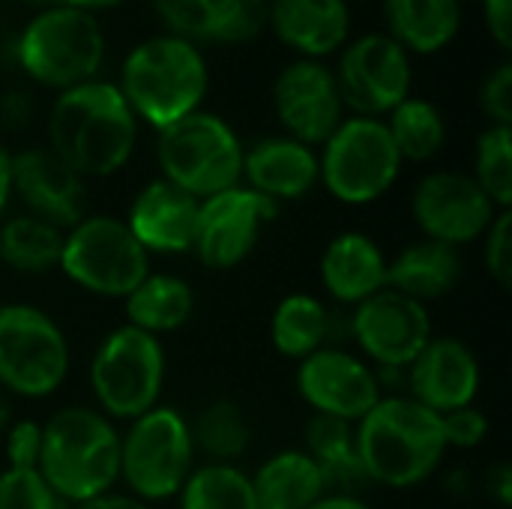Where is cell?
<instances>
[{"label": "cell", "mask_w": 512, "mask_h": 509, "mask_svg": "<svg viewBox=\"0 0 512 509\" xmlns=\"http://www.w3.org/2000/svg\"><path fill=\"white\" fill-rule=\"evenodd\" d=\"M36 471L63 504L99 498L120 480V432L96 408H60L42 423Z\"/></svg>", "instance_id": "obj_3"}, {"label": "cell", "mask_w": 512, "mask_h": 509, "mask_svg": "<svg viewBox=\"0 0 512 509\" xmlns=\"http://www.w3.org/2000/svg\"><path fill=\"white\" fill-rule=\"evenodd\" d=\"M390 36L411 54L447 48L462 27V0H384Z\"/></svg>", "instance_id": "obj_25"}, {"label": "cell", "mask_w": 512, "mask_h": 509, "mask_svg": "<svg viewBox=\"0 0 512 509\" xmlns=\"http://www.w3.org/2000/svg\"><path fill=\"white\" fill-rule=\"evenodd\" d=\"M321 147L318 180L342 204H372L399 180L402 156L381 117H345Z\"/></svg>", "instance_id": "obj_7"}, {"label": "cell", "mask_w": 512, "mask_h": 509, "mask_svg": "<svg viewBox=\"0 0 512 509\" xmlns=\"http://www.w3.org/2000/svg\"><path fill=\"white\" fill-rule=\"evenodd\" d=\"M195 312V291L186 279L171 273H147L138 288L126 297L129 324L150 333H174L180 330Z\"/></svg>", "instance_id": "obj_28"}, {"label": "cell", "mask_w": 512, "mask_h": 509, "mask_svg": "<svg viewBox=\"0 0 512 509\" xmlns=\"http://www.w3.org/2000/svg\"><path fill=\"white\" fill-rule=\"evenodd\" d=\"M477 186L498 210L512 207V126H489L477 138L474 174Z\"/></svg>", "instance_id": "obj_34"}, {"label": "cell", "mask_w": 512, "mask_h": 509, "mask_svg": "<svg viewBox=\"0 0 512 509\" xmlns=\"http://www.w3.org/2000/svg\"><path fill=\"white\" fill-rule=\"evenodd\" d=\"M411 213L426 240L459 249L465 243L483 240L501 210L489 201L471 174L432 171L417 183L411 195Z\"/></svg>", "instance_id": "obj_14"}, {"label": "cell", "mask_w": 512, "mask_h": 509, "mask_svg": "<svg viewBox=\"0 0 512 509\" xmlns=\"http://www.w3.org/2000/svg\"><path fill=\"white\" fill-rule=\"evenodd\" d=\"M138 117L111 81H84L57 93L48 111V147L81 177H111L135 153Z\"/></svg>", "instance_id": "obj_1"}, {"label": "cell", "mask_w": 512, "mask_h": 509, "mask_svg": "<svg viewBox=\"0 0 512 509\" xmlns=\"http://www.w3.org/2000/svg\"><path fill=\"white\" fill-rule=\"evenodd\" d=\"M483 258H486V270L489 276L498 282V288H510L512 285V213L501 210L495 216V222L489 225V231L483 234Z\"/></svg>", "instance_id": "obj_38"}, {"label": "cell", "mask_w": 512, "mask_h": 509, "mask_svg": "<svg viewBox=\"0 0 512 509\" xmlns=\"http://www.w3.org/2000/svg\"><path fill=\"white\" fill-rule=\"evenodd\" d=\"M480 3L492 39L507 51L512 45V3L510 0H480Z\"/></svg>", "instance_id": "obj_42"}, {"label": "cell", "mask_w": 512, "mask_h": 509, "mask_svg": "<svg viewBox=\"0 0 512 509\" xmlns=\"http://www.w3.org/2000/svg\"><path fill=\"white\" fill-rule=\"evenodd\" d=\"M63 234L66 231L30 213L15 216L0 228V261L18 273H30V276L48 273L60 264Z\"/></svg>", "instance_id": "obj_30"}, {"label": "cell", "mask_w": 512, "mask_h": 509, "mask_svg": "<svg viewBox=\"0 0 512 509\" xmlns=\"http://www.w3.org/2000/svg\"><path fill=\"white\" fill-rule=\"evenodd\" d=\"M180 509H258L252 477L237 465L204 462L177 492Z\"/></svg>", "instance_id": "obj_31"}, {"label": "cell", "mask_w": 512, "mask_h": 509, "mask_svg": "<svg viewBox=\"0 0 512 509\" xmlns=\"http://www.w3.org/2000/svg\"><path fill=\"white\" fill-rule=\"evenodd\" d=\"M270 339L282 357L306 360L330 339V312L327 306L312 294H288L279 300L273 321H270Z\"/></svg>", "instance_id": "obj_29"}, {"label": "cell", "mask_w": 512, "mask_h": 509, "mask_svg": "<svg viewBox=\"0 0 512 509\" xmlns=\"http://www.w3.org/2000/svg\"><path fill=\"white\" fill-rule=\"evenodd\" d=\"M78 288L96 297H129L150 273V255L117 216H84L63 234L57 264Z\"/></svg>", "instance_id": "obj_10"}, {"label": "cell", "mask_w": 512, "mask_h": 509, "mask_svg": "<svg viewBox=\"0 0 512 509\" xmlns=\"http://www.w3.org/2000/svg\"><path fill=\"white\" fill-rule=\"evenodd\" d=\"M276 210V201L243 183L210 195L198 207L192 252L210 270H234L252 255L264 225L276 219Z\"/></svg>", "instance_id": "obj_13"}, {"label": "cell", "mask_w": 512, "mask_h": 509, "mask_svg": "<svg viewBox=\"0 0 512 509\" xmlns=\"http://www.w3.org/2000/svg\"><path fill=\"white\" fill-rule=\"evenodd\" d=\"M309 509H372L363 504L357 495H324L321 501H315Z\"/></svg>", "instance_id": "obj_46"}, {"label": "cell", "mask_w": 512, "mask_h": 509, "mask_svg": "<svg viewBox=\"0 0 512 509\" xmlns=\"http://www.w3.org/2000/svg\"><path fill=\"white\" fill-rule=\"evenodd\" d=\"M441 432H444V444L447 450H474L486 441L489 435V420L480 408L468 405V408H456L441 414Z\"/></svg>", "instance_id": "obj_39"}, {"label": "cell", "mask_w": 512, "mask_h": 509, "mask_svg": "<svg viewBox=\"0 0 512 509\" xmlns=\"http://www.w3.org/2000/svg\"><path fill=\"white\" fill-rule=\"evenodd\" d=\"M270 24V0H213L207 36L213 42H252Z\"/></svg>", "instance_id": "obj_35"}, {"label": "cell", "mask_w": 512, "mask_h": 509, "mask_svg": "<svg viewBox=\"0 0 512 509\" xmlns=\"http://www.w3.org/2000/svg\"><path fill=\"white\" fill-rule=\"evenodd\" d=\"M324 477L327 495H354L360 483H369L360 459H357V438L354 423L315 414L306 426V450H303Z\"/></svg>", "instance_id": "obj_27"}, {"label": "cell", "mask_w": 512, "mask_h": 509, "mask_svg": "<svg viewBox=\"0 0 512 509\" xmlns=\"http://www.w3.org/2000/svg\"><path fill=\"white\" fill-rule=\"evenodd\" d=\"M321 282L333 300L360 306L387 288V258L369 234L342 231L321 255Z\"/></svg>", "instance_id": "obj_23"}, {"label": "cell", "mask_w": 512, "mask_h": 509, "mask_svg": "<svg viewBox=\"0 0 512 509\" xmlns=\"http://www.w3.org/2000/svg\"><path fill=\"white\" fill-rule=\"evenodd\" d=\"M243 153L246 147L237 132L219 114L201 108L159 129L156 138L162 180L180 186L198 201L240 186Z\"/></svg>", "instance_id": "obj_6"}, {"label": "cell", "mask_w": 512, "mask_h": 509, "mask_svg": "<svg viewBox=\"0 0 512 509\" xmlns=\"http://www.w3.org/2000/svg\"><path fill=\"white\" fill-rule=\"evenodd\" d=\"M153 9L168 24L171 36L180 39H204L213 15V0H153Z\"/></svg>", "instance_id": "obj_37"}, {"label": "cell", "mask_w": 512, "mask_h": 509, "mask_svg": "<svg viewBox=\"0 0 512 509\" xmlns=\"http://www.w3.org/2000/svg\"><path fill=\"white\" fill-rule=\"evenodd\" d=\"M12 426V411H9V405L6 402H0V438L6 435V429Z\"/></svg>", "instance_id": "obj_48"}, {"label": "cell", "mask_w": 512, "mask_h": 509, "mask_svg": "<svg viewBox=\"0 0 512 509\" xmlns=\"http://www.w3.org/2000/svg\"><path fill=\"white\" fill-rule=\"evenodd\" d=\"M162 384L165 348L132 324L111 330L90 360V387L108 420H138L159 405Z\"/></svg>", "instance_id": "obj_8"}, {"label": "cell", "mask_w": 512, "mask_h": 509, "mask_svg": "<svg viewBox=\"0 0 512 509\" xmlns=\"http://www.w3.org/2000/svg\"><path fill=\"white\" fill-rule=\"evenodd\" d=\"M69 372V342L36 306H0V384L24 399L51 396Z\"/></svg>", "instance_id": "obj_11"}, {"label": "cell", "mask_w": 512, "mask_h": 509, "mask_svg": "<svg viewBox=\"0 0 512 509\" xmlns=\"http://www.w3.org/2000/svg\"><path fill=\"white\" fill-rule=\"evenodd\" d=\"M12 195L30 210V216L69 231L84 219L87 186L51 147H30L12 156Z\"/></svg>", "instance_id": "obj_18"}, {"label": "cell", "mask_w": 512, "mask_h": 509, "mask_svg": "<svg viewBox=\"0 0 512 509\" xmlns=\"http://www.w3.org/2000/svg\"><path fill=\"white\" fill-rule=\"evenodd\" d=\"M318 153L288 135H270L255 141L243 153V180L249 189L270 201H294L315 189Z\"/></svg>", "instance_id": "obj_21"}, {"label": "cell", "mask_w": 512, "mask_h": 509, "mask_svg": "<svg viewBox=\"0 0 512 509\" xmlns=\"http://www.w3.org/2000/svg\"><path fill=\"white\" fill-rule=\"evenodd\" d=\"M75 509H150V504H144L135 495H117V492H105L99 498H90L84 504H78Z\"/></svg>", "instance_id": "obj_44"}, {"label": "cell", "mask_w": 512, "mask_h": 509, "mask_svg": "<svg viewBox=\"0 0 512 509\" xmlns=\"http://www.w3.org/2000/svg\"><path fill=\"white\" fill-rule=\"evenodd\" d=\"M15 54L36 84L63 93L96 78L105 60V33L93 12L60 3L24 24Z\"/></svg>", "instance_id": "obj_5"}, {"label": "cell", "mask_w": 512, "mask_h": 509, "mask_svg": "<svg viewBox=\"0 0 512 509\" xmlns=\"http://www.w3.org/2000/svg\"><path fill=\"white\" fill-rule=\"evenodd\" d=\"M273 33L306 60L345 48L351 30L348 0H270Z\"/></svg>", "instance_id": "obj_22"}, {"label": "cell", "mask_w": 512, "mask_h": 509, "mask_svg": "<svg viewBox=\"0 0 512 509\" xmlns=\"http://www.w3.org/2000/svg\"><path fill=\"white\" fill-rule=\"evenodd\" d=\"M24 3H30V6H42V9H51V6H60L63 0H24Z\"/></svg>", "instance_id": "obj_49"}, {"label": "cell", "mask_w": 512, "mask_h": 509, "mask_svg": "<svg viewBox=\"0 0 512 509\" xmlns=\"http://www.w3.org/2000/svg\"><path fill=\"white\" fill-rule=\"evenodd\" d=\"M189 435H192L195 453H204L207 462H219V465H234L249 450V441H252L246 414L231 399L210 402L189 423Z\"/></svg>", "instance_id": "obj_32"}, {"label": "cell", "mask_w": 512, "mask_h": 509, "mask_svg": "<svg viewBox=\"0 0 512 509\" xmlns=\"http://www.w3.org/2000/svg\"><path fill=\"white\" fill-rule=\"evenodd\" d=\"M354 438L366 480L387 489H414L426 483L447 456L441 414L411 396L381 399L357 423Z\"/></svg>", "instance_id": "obj_2"}, {"label": "cell", "mask_w": 512, "mask_h": 509, "mask_svg": "<svg viewBox=\"0 0 512 509\" xmlns=\"http://www.w3.org/2000/svg\"><path fill=\"white\" fill-rule=\"evenodd\" d=\"M411 399L435 414L468 408L480 390V363L474 351L453 336H432L408 366Z\"/></svg>", "instance_id": "obj_19"}, {"label": "cell", "mask_w": 512, "mask_h": 509, "mask_svg": "<svg viewBox=\"0 0 512 509\" xmlns=\"http://www.w3.org/2000/svg\"><path fill=\"white\" fill-rule=\"evenodd\" d=\"M63 501L48 489L39 471L6 468L0 474V509H60Z\"/></svg>", "instance_id": "obj_36"}, {"label": "cell", "mask_w": 512, "mask_h": 509, "mask_svg": "<svg viewBox=\"0 0 512 509\" xmlns=\"http://www.w3.org/2000/svg\"><path fill=\"white\" fill-rule=\"evenodd\" d=\"M210 72L195 42L180 36H150L123 60L120 93L132 114L156 132L201 108Z\"/></svg>", "instance_id": "obj_4"}, {"label": "cell", "mask_w": 512, "mask_h": 509, "mask_svg": "<svg viewBox=\"0 0 512 509\" xmlns=\"http://www.w3.org/2000/svg\"><path fill=\"white\" fill-rule=\"evenodd\" d=\"M480 108L492 126H512V66L504 60L480 87Z\"/></svg>", "instance_id": "obj_41"}, {"label": "cell", "mask_w": 512, "mask_h": 509, "mask_svg": "<svg viewBox=\"0 0 512 509\" xmlns=\"http://www.w3.org/2000/svg\"><path fill=\"white\" fill-rule=\"evenodd\" d=\"M486 492L501 504L510 507L512 504V468L507 462H498L495 468H489L486 474Z\"/></svg>", "instance_id": "obj_43"}, {"label": "cell", "mask_w": 512, "mask_h": 509, "mask_svg": "<svg viewBox=\"0 0 512 509\" xmlns=\"http://www.w3.org/2000/svg\"><path fill=\"white\" fill-rule=\"evenodd\" d=\"M273 108L288 138L318 147L345 120V102L330 66L321 60H294L273 81Z\"/></svg>", "instance_id": "obj_16"}, {"label": "cell", "mask_w": 512, "mask_h": 509, "mask_svg": "<svg viewBox=\"0 0 512 509\" xmlns=\"http://www.w3.org/2000/svg\"><path fill=\"white\" fill-rule=\"evenodd\" d=\"M297 390L315 414L360 423L384 396L378 372L342 348H318L297 369Z\"/></svg>", "instance_id": "obj_17"}, {"label": "cell", "mask_w": 512, "mask_h": 509, "mask_svg": "<svg viewBox=\"0 0 512 509\" xmlns=\"http://www.w3.org/2000/svg\"><path fill=\"white\" fill-rule=\"evenodd\" d=\"M462 255L456 246L438 243V240H420L402 249L393 261H387V288L417 300H441L456 291L462 282Z\"/></svg>", "instance_id": "obj_24"}, {"label": "cell", "mask_w": 512, "mask_h": 509, "mask_svg": "<svg viewBox=\"0 0 512 509\" xmlns=\"http://www.w3.org/2000/svg\"><path fill=\"white\" fill-rule=\"evenodd\" d=\"M351 336L375 366L408 369L432 339V318L423 303L384 288L354 309Z\"/></svg>", "instance_id": "obj_15"}, {"label": "cell", "mask_w": 512, "mask_h": 509, "mask_svg": "<svg viewBox=\"0 0 512 509\" xmlns=\"http://www.w3.org/2000/svg\"><path fill=\"white\" fill-rule=\"evenodd\" d=\"M66 6H75V9H84V12H96V9H111L123 0H63Z\"/></svg>", "instance_id": "obj_47"}, {"label": "cell", "mask_w": 512, "mask_h": 509, "mask_svg": "<svg viewBox=\"0 0 512 509\" xmlns=\"http://www.w3.org/2000/svg\"><path fill=\"white\" fill-rule=\"evenodd\" d=\"M390 129V138L402 156V162H429L441 153L447 141V123L435 102L408 96L390 111V120H384Z\"/></svg>", "instance_id": "obj_33"}, {"label": "cell", "mask_w": 512, "mask_h": 509, "mask_svg": "<svg viewBox=\"0 0 512 509\" xmlns=\"http://www.w3.org/2000/svg\"><path fill=\"white\" fill-rule=\"evenodd\" d=\"M345 108L360 117L390 114L411 93V54L390 33H366L348 42L333 69Z\"/></svg>", "instance_id": "obj_12"}, {"label": "cell", "mask_w": 512, "mask_h": 509, "mask_svg": "<svg viewBox=\"0 0 512 509\" xmlns=\"http://www.w3.org/2000/svg\"><path fill=\"white\" fill-rule=\"evenodd\" d=\"M9 195H12V156L0 144V213H3V207L9 201Z\"/></svg>", "instance_id": "obj_45"}, {"label": "cell", "mask_w": 512, "mask_h": 509, "mask_svg": "<svg viewBox=\"0 0 512 509\" xmlns=\"http://www.w3.org/2000/svg\"><path fill=\"white\" fill-rule=\"evenodd\" d=\"M3 450H6V468L18 471H36L39 453H42V423L36 420H18L6 429L3 435Z\"/></svg>", "instance_id": "obj_40"}, {"label": "cell", "mask_w": 512, "mask_h": 509, "mask_svg": "<svg viewBox=\"0 0 512 509\" xmlns=\"http://www.w3.org/2000/svg\"><path fill=\"white\" fill-rule=\"evenodd\" d=\"M258 509H309L327 495L321 468L303 450H285L252 474Z\"/></svg>", "instance_id": "obj_26"}, {"label": "cell", "mask_w": 512, "mask_h": 509, "mask_svg": "<svg viewBox=\"0 0 512 509\" xmlns=\"http://www.w3.org/2000/svg\"><path fill=\"white\" fill-rule=\"evenodd\" d=\"M192 462L189 420L174 408L156 405L120 435V480H126L129 492L144 504L177 498L195 468Z\"/></svg>", "instance_id": "obj_9"}, {"label": "cell", "mask_w": 512, "mask_h": 509, "mask_svg": "<svg viewBox=\"0 0 512 509\" xmlns=\"http://www.w3.org/2000/svg\"><path fill=\"white\" fill-rule=\"evenodd\" d=\"M201 201L168 180H150L132 201L123 219L147 255L192 252Z\"/></svg>", "instance_id": "obj_20"}]
</instances>
